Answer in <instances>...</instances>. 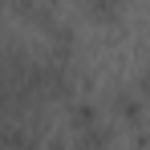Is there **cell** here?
Masks as SVG:
<instances>
[{"mask_svg": "<svg viewBox=\"0 0 150 150\" xmlns=\"http://www.w3.org/2000/svg\"><path fill=\"white\" fill-rule=\"evenodd\" d=\"M142 93H146V98H150V69H146V73H142Z\"/></svg>", "mask_w": 150, "mask_h": 150, "instance_id": "3957f363", "label": "cell"}, {"mask_svg": "<svg viewBox=\"0 0 150 150\" xmlns=\"http://www.w3.org/2000/svg\"><path fill=\"white\" fill-rule=\"evenodd\" d=\"M118 114H126V118L134 122V118H138V101L134 98H118Z\"/></svg>", "mask_w": 150, "mask_h": 150, "instance_id": "7a4b0ae2", "label": "cell"}, {"mask_svg": "<svg viewBox=\"0 0 150 150\" xmlns=\"http://www.w3.org/2000/svg\"><path fill=\"white\" fill-rule=\"evenodd\" d=\"M85 8H89V16H93V21L114 25V21H118V12H122V0H89Z\"/></svg>", "mask_w": 150, "mask_h": 150, "instance_id": "6da1fadb", "label": "cell"}]
</instances>
